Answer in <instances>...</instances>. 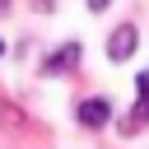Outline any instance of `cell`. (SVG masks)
Here are the masks:
<instances>
[{
    "label": "cell",
    "mask_w": 149,
    "mask_h": 149,
    "mask_svg": "<svg viewBox=\"0 0 149 149\" xmlns=\"http://www.w3.org/2000/svg\"><path fill=\"white\" fill-rule=\"evenodd\" d=\"M135 47H140L135 23H121V28L107 37V56H112V61H130V56H135Z\"/></svg>",
    "instance_id": "cell-1"
},
{
    "label": "cell",
    "mask_w": 149,
    "mask_h": 149,
    "mask_svg": "<svg viewBox=\"0 0 149 149\" xmlns=\"http://www.w3.org/2000/svg\"><path fill=\"white\" fill-rule=\"evenodd\" d=\"M79 56H84V47H79V42H65L61 51H51V56L42 61V74H61V70H70Z\"/></svg>",
    "instance_id": "cell-2"
},
{
    "label": "cell",
    "mask_w": 149,
    "mask_h": 149,
    "mask_svg": "<svg viewBox=\"0 0 149 149\" xmlns=\"http://www.w3.org/2000/svg\"><path fill=\"white\" fill-rule=\"evenodd\" d=\"M79 126H88V130H98V126H107L112 121V107L102 102V98H88V102H79Z\"/></svg>",
    "instance_id": "cell-3"
},
{
    "label": "cell",
    "mask_w": 149,
    "mask_h": 149,
    "mask_svg": "<svg viewBox=\"0 0 149 149\" xmlns=\"http://www.w3.org/2000/svg\"><path fill=\"white\" fill-rule=\"evenodd\" d=\"M135 93H140V98H149V70H144V74H135Z\"/></svg>",
    "instance_id": "cell-4"
},
{
    "label": "cell",
    "mask_w": 149,
    "mask_h": 149,
    "mask_svg": "<svg viewBox=\"0 0 149 149\" xmlns=\"http://www.w3.org/2000/svg\"><path fill=\"white\" fill-rule=\"evenodd\" d=\"M107 5H112V0H88V9H107Z\"/></svg>",
    "instance_id": "cell-5"
},
{
    "label": "cell",
    "mask_w": 149,
    "mask_h": 149,
    "mask_svg": "<svg viewBox=\"0 0 149 149\" xmlns=\"http://www.w3.org/2000/svg\"><path fill=\"white\" fill-rule=\"evenodd\" d=\"M0 56H5V42H0Z\"/></svg>",
    "instance_id": "cell-6"
}]
</instances>
